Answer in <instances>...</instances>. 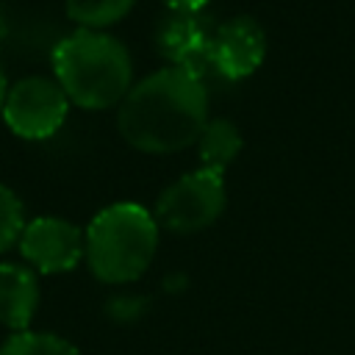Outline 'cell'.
Wrapping results in <instances>:
<instances>
[{"mask_svg": "<svg viewBox=\"0 0 355 355\" xmlns=\"http://www.w3.org/2000/svg\"><path fill=\"white\" fill-rule=\"evenodd\" d=\"M208 122V92L202 78L183 67H164L130 86L119 103L122 139L153 155L197 144Z\"/></svg>", "mask_w": 355, "mask_h": 355, "instance_id": "6da1fadb", "label": "cell"}, {"mask_svg": "<svg viewBox=\"0 0 355 355\" xmlns=\"http://www.w3.org/2000/svg\"><path fill=\"white\" fill-rule=\"evenodd\" d=\"M55 80L69 103L103 111L119 105L133 86V61L128 47L103 31L78 28L53 50Z\"/></svg>", "mask_w": 355, "mask_h": 355, "instance_id": "7a4b0ae2", "label": "cell"}, {"mask_svg": "<svg viewBox=\"0 0 355 355\" xmlns=\"http://www.w3.org/2000/svg\"><path fill=\"white\" fill-rule=\"evenodd\" d=\"M86 261L103 283H130L147 272L158 250V222L139 202H114L86 227Z\"/></svg>", "mask_w": 355, "mask_h": 355, "instance_id": "3957f363", "label": "cell"}, {"mask_svg": "<svg viewBox=\"0 0 355 355\" xmlns=\"http://www.w3.org/2000/svg\"><path fill=\"white\" fill-rule=\"evenodd\" d=\"M227 202L225 178L211 169H194L169 183L155 202V222L172 233H197L214 225Z\"/></svg>", "mask_w": 355, "mask_h": 355, "instance_id": "277c9868", "label": "cell"}, {"mask_svg": "<svg viewBox=\"0 0 355 355\" xmlns=\"http://www.w3.org/2000/svg\"><path fill=\"white\" fill-rule=\"evenodd\" d=\"M69 111V97L53 78L31 75L17 80L3 103L6 125L22 139H47L53 136Z\"/></svg>", "mask_w": 355, "mask_h": 355, "instance_id": "5b68a950", "label": "cell"}, {"mask_svg": "<svg viewBox=\"0 0 355 355\" xmlns=\"http://www.w3.org/2000/svg\"><path fill=\"white\" fill-rule=\"evenodd\" d=\"M19 250L31 266L44 275H55L78 266L86 252V239L78 225L61 216H36L33 222H25Z\"/></svg>", "mask_w": 355, "mask_h": 355, "instance_id": "8992f818", "label": "cell"}, {"mask_svg": "<svg viewBox=\"0 0 355 355\" xmlns=\"http://www.w3.org/2000/svg\"><path fill=\"white\" fill-rule=\"evenodd\" d=\"M266 55V33L250 14L225 19L208 44V64L227 80L250 78Z\"/></svg>", "mask_w": 355, "mask_h": 355, "instance_id": "52a82bcc", "label": "cell"}, {"mask_svg": "<svg viewBox=\"0 0 355 355\" xmlns=\"http://www.w3.org/2000/svg\"><path fill=\"white\" fill-rule=\"evenodd\" d=\"M155 44H158V53L169 61V67H183L200 75V64H208L211 31L205 28V19L200 14L169 11L158 22Z\"/></svg>", "mask_w": 355, "mask_h": 355, "instance_id": "ba28073f", "label": "cell"}, {"mask_svg": "<svg viewBox=\"0 0 355 355\" xmlns=\"http://www.w3.org/2000/svg\"><path fill=\"white\" fill-rule=\"evenodd\" d=\"M39 305L36 275L22 263H0V324L8 330H28Z\"/></svg>", "mask_w": 355, "mask_h": 355, "instance_id": "9c48e42d", "label": "cell"}, {"mask_svg": "<svg viewBox=\"0 0 355 355\" xmlns=\"http://www.w3.org/2000/svg\"><path fill=\"white\" fill-rule=\"evenodd\" d=\"M241 147H244V139H241L236 122H230L225 116L208 119L197 139V155H200L202 169H211L219 175H225V169L236 161Z\"/></svg>", "mask_w": 355, "mask_h": 355, "instance_id": "30bf717a", "label": "cell"}, {"mask_svg": "<svg viewBox=\"0 0 355 355\" xmlns=\"http://www.w3.org/2000/svg\"><path fill=\"white\" fill-rule=\"evenodd\" d=\"M136 0H67V14L72 22L89 31H103L119 22Z\"/></svg>", "mask_w": 355, "mask_h": 355, "instance_id": "8fae6325", "label": "cell"}, {"mask_svg": "<svg viewBox=\"0 0 355 355\" xmlns=\"http://www.w3.org/2000/svg\"><path fill=\"white\" fill-rule=\"evenodd\" d=\"M0 355H80L67 338L55 333H33L22 330L3 341Z\"/></svg>", "mask_w": 355, "mask_h": 355, "instance_id": "7c38bea8", "label": "cell"}, {"mask_svg": "<svg viewBox=\"0 0 355 355\" xmlns=\"http://www.w3.org/2000/svg\"><path fill=\"white\" fill-rule=\"evenodd\" d=\"M25 230V211L19 197L0 183V252H6L14 241H19Z\"/></svg>", "mask_w": 355, "mask_h": 355, "instance_id": "4fadbf2b", "label": "cell"}, {"mask_svg": "<svg viewBox=\"0 0 355 355\" xmlns=\"http://www.w3.org/2000/svg\"><path fill=\"white\" fill-rule=\"evenodd\" d=\"M169 6V11H189V14H200L205 8L208 0H164Z\"/></svg>", "mask_w": 355, "mask_h": 355, "instance_id": "5bb4252c", "label": "cell"}, {"mask_svg": "<svg viewBox=\"0 0 355 355\" xmlns=\"http://www.w3.org/2000/svg\"><path fill=\"white\" fill-rule=\"evenodd\" d=\"M6 94H8V80H6V69H3V61H0V114H3V103H6Z\"/></svg>", "mask_w": 355, "mask_h": 355, "instance_id": "9a60e30c", "label": "cell"}, {"mask_svg": "<svg viewBox=\"0 0 355 355\" xmlns=\"http://www.w3.org/2000/svg\"><path fill=\"white\" fill-rule=\"evenodd\" d=\"M8 31V17H6V8H3V0H0V39L6 36Z\"/></svg>", "mask_w": 355, "mask_h": 355, "instance_id": "2e32d148", "label": "cell"}]
</instances>
